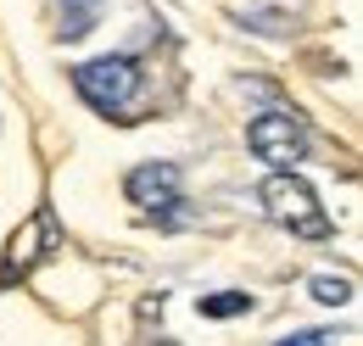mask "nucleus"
<instances>
[{
    "label": "nucleus",
    "instance_id": "nucleus-9",
    "mask_svg": "<svg viewBox=\"0 0 363 346\" xmlns=\"http://www.w3.org/2000/svg\"><path fill=\"white\" fill-rule=\"evenodd\" d=\"M330 341H335L330 330H302V335H285L279 346H330Z\"/></svg>",
    "mask_w": 363,
    "mask_h": 346
},
{
    "label": "nucleus",
    "instance_id": "nucleus-3",
    "mask_svg": "<svg viewBox=\"0 0 363 346\" xmlns=\"http://www.w3.org/2000/svg\"><path fill=\"white\" fill-rule=\"evenodd\" d=\"M62 246V229H56V213L50 207H40V213L28 218L11 240H6V257H0V291H11V285H23L40 262L50 257Z\"/></svg>",
    "mask_w": 363,
    "mask_h": 346
},
{
    "label": "nucleus",
    "instance_id": "nucleus-5",
    "mask_svg": "<svg viewBox=\"0 0 363 346\" xmlns=\"http://www.w3.org/2000/svg\"><path fill=\"white\" fill-rule=\"evenodd\" d=\"M123 196H129L145 218H157V223H179L184 196H179V168H174V162H140V168H129Z\"/></svg>",
    "mask_w": 363,
    "mask_h": 346
},
{
    "label": "nucleus",
    "instance_id": "nucleus-4",
    "mask_svg": "<svg viewBox=\"0 0 363 346\" xmlns=\"http://www.w3.org/2000/svg\"><path fill=\"white\" fill-rule=\"evenodd\" d=\"M246 145H252V157L269 162L274 173H291V162L308 157V129H302L296 112H263V118H252Z\"/></svg>",
    "mask_w": 363,
    "mask_h": 346
},
{
    "label": "nucleus",
    "instance_id": "nucleus-2",
    "mask_svg": "<svg viewBox=\"0 0 363 346\" xmlns=\"http://www.w3.org/2000/svg\"><path fill=\"white\" fill-rule=\"evenodd\" d=\"M73 84H79V95L90 101L95 112L118 118V112L140 95V62L135 56H95L84 67H73Z\"/></svg>",
    "mask_w": 363,
    "mask_h": 346
},
{
    "label": "nucleus",
    "instance_id": "nucleus-8",
    "mask_svg": "<svg viewBox=\"0 0 363 346\" xmlns=\"http://www.w3.org/2000/svg\"><path fill=\"white\" fill-rule=\"evenodd\" d=\"M313 296L324 307H347V302H352V279H341V274H318V279H313Z\"/></svg>",
    "mask_w": 363,
    "mask_h": 346
},
{
    "label": "nucleus",
    "instance_id": "nucleus-7",
    "mask_svg": "<svg viewBox=\"0 0 363 346\" xmlns=\"http://www.w3.org/2000/svg\"><path fill=\"white\" fill-rule=\"evenodd\" d=\"M201 313L207 318H235V313H252V296L246 291H213V296H201Z\"/></svg>",
    "mask_w": 363,
    "mask_h": 346
},
{
    "label": "nucleus",
    "instance_id": "nucleus-1",
    "mask_svg": "<svg viewBox=\"0 0 363 346\" xmlns=\"http://www.w3.org/2000/svg\"><path fill=\"white\" fill-rule=\"evenodd\" d=\"M263 213L302 240H330V213L318 207V190L302 173H269L263 179Z\"/></svg>",
    "mask_w": 363,
    "mask_h": 346
},
{
    "label": "nucleus",
    "instance_id": "nucleus-6",
    "mask_svg": "<svg viewBox=\"0 0 363 346\" xmlns=\"http://www.w3.org/2000/svg\"><path fill=\"white\" fill-rule=\"evenodd\" d=\"M101 6H106V0H62V34H67V40L90 34L95 17H101Z\"/></svg>",
    "mask_w": 363,
    "mask_h": 346
}]
</instances>
